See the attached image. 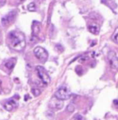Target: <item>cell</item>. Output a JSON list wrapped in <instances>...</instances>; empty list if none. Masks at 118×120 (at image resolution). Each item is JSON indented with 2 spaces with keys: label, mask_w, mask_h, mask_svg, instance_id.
<instances>
[{
  "label": "cell",
  "mask_w": 118,
  "mask_h": 120,
  "mask_svg": "<svg viewBox=\"0 0 118 120\" xmlns=\"http://www.w3.org/2000/svg\"><path fill=\"white\" fill-rule=\"evenodd\" d=\"M112 39L114 43L118 44V28H117L114 30L112 36Z\"/></svg>",
  "instance_id": "cell-12"
},
{
  "label": "cell",
  "mask_w": 118,
  "mask_h": 120,
  "mask_svg": "<svg viewBox=\"0 0 118 120\" xmlns=\"http://www.w3.org/2000/svg\"><path fill=\"white\" fill-rule=\"evenodd\" d=\"M32 93L33 95L35 97H37L40 94V91L39 89H36V88H33V89H32Z\"/></svg>",
  "instance_id": "cell-14"
},
{
  "label": "cell",
  "mask_w": 118,
  "mask_h": 120,
  "mask_svg": "<svg viewBox=\"0 0 118 120\" xmlns=\"http://www.w3.org/2000/svg\"><path fill=\"white\" fill-rule=\"evenodd\" d=\"M34 54L35 56L41 62H45L48 58L49 54L41 46H37L34 49Z\"/></svg>",
  "instance_id": "cell-4"
},
{
  "label": "cell",
  "mask_w": 118,
  "mask_h": 120,
  "mask_svg": "<svg viewBox=\"0 0 118 120\" xmlns=\"http://www.w3.org/2000/svg\"><path fill=\"white\" fill-rule=\"evenodd\" d=\"M108 59L111 69L114 71L118 70V57L114 52L111 51L108 54Z\"/></svg>",
  "instance_id": "cell-5"
},
{
  "label": "cell",
  "mask_w": 118,
  "mask_h": 120,
  "mask_svg": "<svg viewBox=\"0 0 118 120\" xmlns=\"http://www.w3.org/2000/svg\"><path fill=\"white\" fill-rule=\"evenodd\" d=\"M32 36L33 37L37 36L41 29L40 23L37 21H33L32 25Z\"/></svg>",
  "instance_id": "cell-9"
},
{
  "label": "cell",
  "mask_w": 118,
  "mask_h": 120,
  "mask_svg": "<svg viewBox=\"0 0 118 120\" xmlns=\"http://www.w3.org/2000/svg\"><path fill=\"white\" fill-rule=\"evenodd\" d=\"M88 30L92 34H95V35H97V34H98V33L99 32V27L97 25L92 24L89 26Z\"/></svg>",
  "instance_id": "cell-11"
},
{
  "label": "cell",
  "mask_w": 118,
  "mask_h": 120,
  "mask_svg": "<svg viewBox=\"0 0 118 120\" xmlns=\"http://www.w3.org/2000/svg\"><path fill=\"white\" fill-rule=\"evenodd\" d=\"M15 63H16L15 59H10L6 61V62L5 63V66L9 70H12L15 66Z\"/></svg>",
  "instance_id": "cell-10"
},
{
  "label": "cell",
  "mask_w": 118,
  "mask_h": 120,
  "mask_svg": "<svg viewBox=\"0 0 118 120\" xmlns=\"http://www.w3.org/2000/svg\"><path fill=\"white\" fill-rule=\"evenodd\" d=\"M36 4L34 2H31L28 5V9L29 11L34 12L36 10Z\"/></svg>",
  "instance_id": "cell-13"
},
{
  "label": "cell",
  "mask_w": 118,
  "mask_h": 120,
  "mask_svg": "<svg viewBox=\"0 0 118 120\" xmlns=\"http://www.w3.org/2000/svg\"><path fill=\"white\" fill-rule=\"evenodd\" d=\"M19 1H25V0H19Z\"/></svg>",
  "instance_id": "cell-17"
},
{
  "label": "cell",
  "mask_w": 118,
  "mask_h": 120,
  "mask_svg": "<svg viewBox=\"0 0 118 120\" xmlns=\"http://www.w3.org/2000/svg\"><path fill=\"white\" fill-rule=\"evenodd\" d=\"M11 46L15 50L21 51L23 50L26 45L24 34L21 32L13 30L8 35Z\"/></svg>",
  "instance_id": "cell-1"
},
{
  "label": "cell",
  "mask_w": 118,
  "mask_h": 120,
  "mask_svg": "<svg viewBox=\"0 0 118 120\" xmlns=\"http://www.w3.org/2000/svg\"><path fill=\"white\" fill-rule=\"evenodd\" d=\"M18 106V103L16 100L11 98L5 103L4 107L7 111H11Z\"/></svg>",
  "instance_id": "cell-7"
},
{
  "label": "cell",
  "mask_w": 118,
  "mask_h": 120,
  "mask_svg": "<svg viewBox=\"0 0 118 120\" xmlns=\"http://www.w3.org/2000/svg\"><path fill=\"white\" fill-rule=\"evenodd\" d=\"M16 17V12L11 11L5 15L1 19V24L3 26H7L10 25Z\"/></svg>",
  "instance_id": "cell-6"
},
{
  "label": "cell",
  "mask_w": 118,
  "mask_h": 120,
  "mask_svg": "<svg viewBox=\"0 0 118 120\" xmlns=\"http://www.w3.org/2000/svg\"><path fill=\"white\" fill-rule=\"evenodd\" d=\"M75 120H84V117L81 115H77L75 117Z\"/></svg>",
  "instance_id": "cell-16"
},
{
  "label": "cell",
  "mask_w": 118,
  "mask_h": 120,
  "mask_svg": "<svg viewBox=\"0 0 118 120\" xmlns=\"http://www.w3.org/2000/svg\"><path fill=\"white\" fill-rule=\"evenodd\" d=\"M68 111L70 112H72L75 110V106L73 104H70L68 105V107H67Z\"/></svg>",
  "instance_id": "cell-15"
},
{
  "label": "cell",
  "mask_w": 118,
  "mask_h": 120,
  "mask_svg": "<svg viewBox=\"0 0 118 120\" xmlns=\"http://www.w3.org/2000/svg\"><path fill=\"white\" fill-rule=\"evenodd\" d=\"M71 93L70 89L67 86L63 85L58 89L55 93V97L60 100H67L71 96Z\"/></svg>",
  "instance_id": "cell-2"
},
{
  "label": "cell",
  "mask_w": 118,
  "mask_h": 120,
  "mask_svg": "<svg viewBox=\"0 0 118 120\" xmlns=\"http://www.w3.org/2000/svg\"><path fill=\"white\" fill-rule=\"evenodd\" d=\"M63 105H64V104H63L62 100L58 99L56 97L53 98L49 103V105H50V107L53 108V109H58V110L62 109Z\"/></svg>",
  "instance_id": "cell-8"
},
{
  "label": "cell",
  "mask_w": 118,
  "mask_h": 120,
  "mask_svg": "<svg viewBox=\"0 0 118 120\" xmlns=\"http://www.w3.org/2000/svg\"><path fill=\"white\" fill-rule=\"evenodd\" d=\"M38 77L44 84H48L50 82V76L48 75L47 72L43 67L41 66H37L36 68Z\"/></svg>",
  "instance_id": "cell-3"
}]
</instances>
